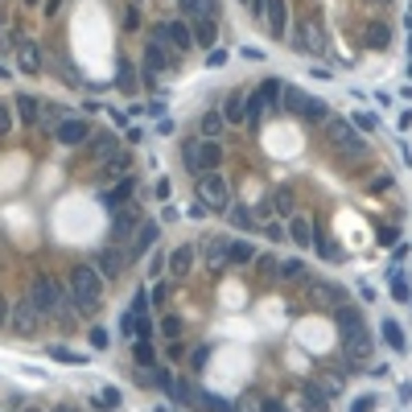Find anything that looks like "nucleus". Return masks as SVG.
I'll return each instance as SVG.
<instances>
[{
	"mask_svg": "<svg viewBox=\"0 0 412 412\" xmlns=\"http://www.w3.org/2000/svg\"><path fill=\"white\" fill-rule=\"evenodd\" d=\"M70 305H74V314H99V305H103V277H99V268L95 264H74L70 268Z\"/></svg>",
	"mask_w": 412,
	"mask_h": 412,
	"instance_id": "nucleus-1",
	"label": "nucleus"
},
{
	"mask_svg": "<svg viewBox=\"0 0 412 412\" xmlns=\"http://www.w3.org/2000/svg\"><path fill=\"white\" fill-rule=\"evenodd\" d=\"M29 297H33V305H37L45 318H54V322H62V326L74 318L70 293H62V285H58V281H50V277H33V285H29Z\"/></svg>",
	"mask_w": 412,
	"mask_h": 412,
	"instance_id": "nucleus-2",
	"label": "nucleus"
},
{
	"mask_svg": "<svg viewBox=\"0 0 412 412\" xmlns=\"http://www.w3.org/2000/svg\"><path fill=\"white\" fill-rule=\"evenodd\" d=\"M198 202L206 206V210H215V215H227L231 210V186H227V177L215 169V173H198Z\"/></svg>",
	"mask_w": 412,
	"mask_h": 412,
	"instance_id": "nucleus-3",
	"label": "nucleus"
},
{
	"mask_svg": "<svg viewBox=\"0 0 412 412\" xmlns=\"http://www.w3.org/2000/svg\"><path fill=\"white\" fill-rule=\"evenodd\" d=\"M338 326H343L347 355H351V359H367V355H371V334H367L363 318H359L355 310H343V314H338Z\"/></svg>",
	"mask_w": 412,
	"mask_h": 412,
	"instance_id": "nucleus-4",
	"label": "nucleus"
},
{
	"mask_svg": "<svg viewBox=\"0 0 412 412\" xmlns=\"http://www.w3.org/2000/svg\"><path fill=\"white\" fill-rule=\"evenodd\" d=\"M326 136H330V144H334L338 153H347V157H363V153H367V144H363V136L355 132V124H347V120H338V116H326Z\"/></svg>",
	"mask_w": 412,
	"mask_h": 412,
	"instance_id": "nucleus-5",
	"label": "nucleus"
},
{
	"mask_svg": "<svg viewBox=\"0 0 412 412\" xmlns=\"http://www.w3.org/2000/svg\"><path fill=\"white\" fill-rule=\"evenodd\" d=\"M41 322H45V314L33 305V297H21V301H12V318H8L12 334H21V338H33V334L41 330Z\"/></svg>",
	"mask_w": 412,
	"mask_h": 412,
	"instance_id": "nucleus-6",
	"label": "nucleus"
},
{
	"mask_svg": "<svg viewBox=\"0 0 412 412\" xmlns=\"http://www.w3.org/2000/svg\"><path fill=\"white\" fill-rule=\"evenodd\" d=\"M140 223H144V219H140L132 206H120V210H116V223H111V239H116V248H128Z\"/></svg>",
	"mask_w": 412,
	"mask_h": 412,
	"instance_id": "nucleus-7",
	"label": "nucleus"
},
{
	"mask_svg": "<svg viewBox=\"0 0 412 412\" xmlns=\"http://www.w3.org/2000/svg\"><path fill=\"white\" fill-rule=\"evenodd\" d=\"M54 140L66 144V149L87 144V140H91V124H87V120H62V124L54 128Z\"/></svg>",
	"mask_w": 412,
	"mask_h": 412,
	"instance_id": "nucleus-8",
	"label": "nucleus"
},
{
	"mask_svg": "<svg viewBox=\"0 0 412 412\" xmlns=\"http://www.w3.org/2000/svg\"><path fill=\"white\" fill-rule=\"evenodd\" d=\"M157 235H161V223H153V219H144L140 227H136V235H132V243L124 248L128 252V260H140L153 243H157Z\"/></svg>",
	"mask_w": 412,
	"mask_h": 412,
	"instance_id": "nucleus-9",
	"label": "nucleus"
},
{
	"mask_svg": "<svg viewBox=\"0 0 412 412\" xmlns=\"http://www.w3.org/2000/svg\"><path fill=\"white\" fill-rule=\"evenodd\" d=\"M17 70L21 74H41V45L33 37H21V45H17Z\"/></svg>",
	"mask_w": 412,
	"mask_h": 412,
	"instance_id": "nucleus-10",
	"label": "nucleus"
},
{
	"mask_svg": "<svg viewBox=\"0 0 412 412\" xmlns=\"http://www.w3.org/2000/svg\"><path fill=\"white\" fill-rule=\"evenodd\" d=\"M124 264H128V252H120V248H103V252L95 256V268H99L103 281H116V277L124 272Z\"/></svg>",
	"mask_w": 412,
	"mask_h": 412,
	"instance_id": "nucleus-11",
	"label": "nucleus"
},
{
	"mask_svg": "<svg viewBox=\"0 0 412 412\" xmlns=\"http://www.w3.org/2000/svg\"><path fill=\"white\" fill-rule=\"evenodd\" d=\"M169 66H173L169 45L165 41H149V50H144V74H165Z\"/></svg>",
	"mask_w": 412,
	"mask_h": 412,
	"instance_id": "nucleus-12",
	"label": "nucleus"
},
{
	"mask_svg": "<svg viewBox=\"0 0 412 412\" xmlns=\"http://www.w3.org/2000/svg\"><path fill=\"white\" fill-rule=\"evenodd\" d=\"M227 264H231V239H227V235L206 239V268H210V272H223Z\"/></svg>",
	"mask_w": 412,
	"mask_h": 412,
	"instance_id": "nucleus-13",
	"label": "nucleus"
},
{
	"mask_svg": "<svg viewBox=\"0 0 412 412\" xmlns=\"http://www.w3.org/2000/svg\"><path fill=\"white\" fill-rule=\"evenodd\" d=\"M264 21H268L272 37H285L289 33V4L285 0H264Z\"/></svg>",
	"mask_w": 412,
	"mask_h": 412,
	"instance_id": "nucleus-14",
	"label": "nucleus"
},
{
	"mask_svg": "<svg viewBox=\"0 0 412 412\" xmlns=\"http://www.w3.org/2000/svg\"><path fill=\"white\" fill-rule=\"evenodd\" d=\"M285 231H289V239H293L297 248H314V243H318V231H314V223H310V219H301V215H293V219L285 223Z\"/></svg>",
	"mask_w": 412,
	"mask_h": 412,
	"instance_id": "nucleus-15",
	"label": "nucleus"
},
{
	"mask_svg": "<svg viewBox=\"0 0 412 412\" xmlns=\"http://www.w3.org/2000/svg\"><path fill=\"white\" fill-rule=\"evenodd\" d=\"M116 153H120V136H116V132H99V136H91V157H95L99 165H107Z\"/></svg>",
	"mask_w": 412,
	"mask_h": 412,
	"instance_id": "nucleus-16",
	"label": "nucleus"
},
{
	"mask_svg": "<svg viewBox=\"0 0 412 412\" xmlns=\"http://www.w3.org/2000/svg\"><path fill=\"white\" fill-rule=\"evenodd\" d=\"M194 256H198V248H194V243H182L177 252H169V272H173V277H186V272L194 268Z\"/></svg>",
	"mask_w": 412,
	"mask_h": 412,
	"instance_id": "nucleus-17",
	"label": "nucleus"
},
{
	"mask_svg": "<svg viewBox=\"0 0 412 412\" xmlns=\"http://www.w3.org/2000/svg\"><path fill=\"white\" fill-rule=\"evenodd\" d=\"M190 21H219V0H182Z\"/></svg>",
	"mask_w": 412,
	"mask_h": 412,
	"instance_id": "nucleus-18",
	"label": "nucleus"
},
{
	"mask_svg": "<svg viewBox=\"0 0 412 412\" xmlns=\"http://www.w3.org/2000/svg\"><path fill=\"white\" fill-rule=\"evenodd\" d=\"M182 161H186V169L198 177L202 173V136H190V140H182Z\"/></svg>",
	"mask_w": 412,
	"mask_h": 412,
	"instance_id": "nucleus-19",
	"label": "nucleus"
},
{
	"mask_svg": "<svg viewBox=\"0 0 412 412\" xmlns=\"http://www.w3.org/2000/svg\"><path fill=\"white\" fill-rule=\"evenodd\" d=\"M165 37H169V50H190V45H194V29L182 25V21L165 25Z\"/></svg>",
	"mask_w": 412,
	"mask_h": 412,
	"instance_id": "nucleus-20",
	"label": "nucleus"
},
{
	"mask_svg": "<svg viewBox=\"0 0 412 412\" xmlns=\"http://www.w3.org/2000/svg\"><path fill=\"white\" fill-rule=\"evenodd\" d=\"M223 120H227V124H243V120H248V95H243V91H231V99H227V107H223Z\"/></svg>",
	"mask_w": 412,
	"mask_h": 412,
	"instance_id": "nucleus-21",
	"label": "nucleus"
},
{
	"mask_svg": "<svg viewBox=\"0 0 412 412\" xmlns=\"http://www.w3.org/2000/svg\"><path fill=\"white\" fill-rule=\"evenodd\" d=\"M190 29H194V45H206V50H215V37H219V21H194Z\"/></svg>",
	"mask_w": 412,
	"mask_h": 412,
	"instance_id": "nucleus-22",
	"label": "nucleus"
},
{
	"mask_svg": "<svg viewBox=\"0 0 412 412\" xmlns=\"http://www.w3.org/2000/svg\"><path fill=\"white\" fill-rule=\"evenodd\" d=\"M297 50H301V54H318V50H322L318 25H301V29H297Z\"/></svg>",
	"mask_w": 412,
	"mask_h": 412,
	"instance_id": "nucleus-23",
	"label": "nucleus"
},
{
	"mask_svg": "<svg viewBox=\"0 0 412 412\" xmlns=\"http://www.w3.org/2000/svg\"><path fill=\"white\" fill-rule=\"evenodd\" d=\"M12 107H17V116H21L25 124H37V116H41V103H37L33 95H17V103H12Z\"/></svg>",
	"mask_w": 412,
	"mask_h": 412,
	"instance_id": "nucleus-24",
	"label": "nucleus"
},
{
	"mask_svg": "<svg viewBox=\"0 0 412 412\" xmlns=\"http://www.w3.org/2000/svg\"><path fill=\"white\" fill-rule=\"evenodd\" d=\"M281 103H285V107H289L293 116H305V103H310V95H305V91H297V87H285Z\"/></svg>",
	"mask_w": 412,
	"mask_h": 412,
	"instance_id": "nucleus-25",
	"label": "nucleus"
},
{
	"mask_svg": "<svg viewBox=\"0 0 412 412\" xmlns=\"http://www.w3.org/2000/svg\"><path fill=\"white\" fill-rule=\"evenodd\" d=\"M198 128H202V136H206V140H219V132L227 128V120H223V111H206Z\"/></svg>",
	"mask_w": 412,
	"mask_h": 412,
	"instance_id": "nucleus-26",
	"label": "nucleus"
},
{
	"mask_svg": "<svg viewBox=\"0 0 412 412\" xmlns=\"http://www.w3.org/2000/svg\"><path fill=\"white\" fill-rule=\"evenodd\" d=\"M219 161H223V149H219L215 140H206V136H202V173H215V169H219Z\"/></svg>",
	"mask_w": 412,
	"mask_h": 412,
	"instance_id": "nucleus-27",
	"label": "nucleus"
},
{
	"mask_svg": "<svg viewBox=\"0 0 412 412\" xmlns=\"http://www.w3.org/2000/svg\"><path fill=\"white\" fill-rule=\"evenodd\" d=\"M132 186H136L132 177H120V186H116V190H111L103 202H107V206H116V210H120V206H128V198H132Z\"/></svg>",
	"mask_w": 412,
	"mask_h": 412,
	"instance_id": "nucleus-28",
	"label": "nucleus"
},
{
	"mask_svg": "<svg viewBox=\"0 0 412 412\" xmlns=\"http://www.w3.org/2000/svg\"><path fill=\"white\" fill-rule=\"evenodd\" d=\"M62 120H66L62 103H41V116H37V124H41V128H58Z\"/></svg>",
	"mask_w": 412,
	"mask_h": 412,
	"instance_id": "nucleus-29",
	"label": "nucleus"
},
{
	"mask_svg": "<svg viewBox=\"0 0 412 412\" xmlns=\"http://www.w3.org/2000/svg\"><path fill=\"white\" fill-rule=\"evenodd\" d=\"M384 338H388V347L392 351H409V338H404V330H400V322H384Z\"/></svg>",
	"mask_w": 412,
	"mask_h": 412,
	"instance_id": "nucleus-30",
	"label": "nucleus"
},
{
	"mask_svg": "<svg viewBox=\"0 0 412 412\" xmlns=\"http://www.w3.org/2000/svg\"><path fill=\"white\" fill-rule=\"evenodd\" d=\"M128 165H132V161H128V153H116V157L103 165V177H132V173H128Z\"/></svg>",
	"mask_w": 412,
	"mask_h": 412,
	"instance_id": "nucleus-31",
	"label": "nucleus"
},
{
	"mask_svg": "<svg viewBox=\"0 0 412 412\" xmlns=\"http://www.w3.org/2000/svg\"><path fill=\"white\" fill-rule=\"evenodd\" d=\"M310 297H318L326 305H343V289H334V285H310Z\"/></svg>",
	"mask_w": 412,
	"mask_h": 412,
	"instance_id": "nucleus-32",
	"label": "nucleus"
},
{
	"mask_svg": "<svg viewBox=\"0 0 412 412\" xmlns=\"http://www.w3.org/2000/svg\"><path fill=\"white\" fill-rule=\"evenodd\" d=\"M116 87H120V91H128V95L136 91V70H132V62H128V58H120V78H116Z\"/></svg>",
	"mask_w": 412,
	"mask_h": 412,
	"instance_id": "nucleus-33",
	"label": "nucleus"
},
{
	"mask_svg": "<svg viewBox=\"0 0 412 412\" xmlns=\"http://www.w3.org/2000/svg\"><path fill=\"white\" fill-rule=\"evenodd\" d=\"M252 260H256V248L243 239H231V264H252Z\"/></svg>",
	"mask_w": 412,
	"mask_h": 412,
	"instance_id": "nucleus-34",
	"label": "nucleus"
},
{
	"mask_svg": "<svg viewBox=\"0 0 412 412\" xmlns=\"http://www.w3.org/2000/svg\"><path fill=\"white\" fill-rule=\"evenodd\" d=\"M227 219H231V227H239V231H252V223H256V219H252V210H243V206H231V210H227Z\"/></svg>",
	"mask_w": 412,
	"mask_h": 412,
	"instance_id": "nucleus-35",
	"label": "nucleus"
},
{
	"mask_svg": "<svg viewBox=\"0 0 412 412\" xmlns=\"http://www.w3.org/2000/svg\"><path fill=\"white\" fill-rule=\"evenodd\" d=\"M132 355H136V363H140V367H153V363H157V351H153V343H144V338L132 347Z\"/></svg>",
	"mask_w": 412,
	"mask_h": 412,
	"instance_id": "nucleus-36",
	"label": "nucleus"
},
{
	"mask_svg": "<svg viewBox=\"0 0 412 412\" xmlns=\"http://www.w3.org/2000/svg\"><path fill=\"white\" fill-rule=\"evenodd\" d=\"M124 404V396H120V388H103L99 396H95V409H120Z\"/></svg>",
	"mask_w": 412,
	"mask_h": 412,
	"instance_id": "nucleus-37",
	"label": "nucleus"
},
{
	"mask_svg": "<svg viewBox=\"0 0 412 412\" xmlns=\"http://www.w3.org/2000/svg\"><path fill=\"white\" fill-rule=\"evenodd\" d=\"M256 95H260V99H264V103H281V95H285V87H281V83H277V78H268V83H264V87H260V91H256Z\"/></svg>",
	"mask_w": 412,
	"mask_h": 412,
	"instance_id": "nucleus-38",
	"label": "nucleus"
},
{
	"mask_svg": "<svg viewBox=\"0 0 412 412\" xmlns=\"http://www.w3.org/2000/svg\"><path fill=\"white\" fill-rule=\"evenodd\" d=\"M272 210H281V215L293 219V194H289V190H277V194H272Z\"/></svg>",
	"mask_w": 412,
	"mask_h": 412,
	"instance_id": "nucleus-39",
	"label": "nucleus"
},
{
	"mask_svg": "<svg viewBox=\"0 0 412 412\" xmlns=\"http://www.w3.org/2000/svg\"><path fill=\"white\" fill-rule=\"evenodd\" d=\"M264 107H268V103H264L260 95H248V124H256V120L264 116Z\"/></svg>",
	"mask_w": 412,
	"mask_h": 412,
	"instance_id": "nucleus-40",
	"label": "nucleus"
},
{
	"mask_svg": "<svg viewBox=\"0 0 412 412\" xmlns=\"http://www.w3.org/2000/svg\"><path fill=\"white\" fill-rule=\"evenodd\" d=\"M305 120H326V99H314V95H310V103H305Z\"/></svg>",
	"mask_w": 412,
	"mask_h": 412,
	"instance_id": "nucleus-41",
	"label": "nucleus"
},
{
	"mask_svg": "<svg viewBox=\"0 0 412 412\" xmlns=\"http://www.w3.org/2000/svg\"><path fill=\"white\" fill-rule=\"evenodd\" d=\"M301 272H305L301 260H285V264H281V277H285V281H301Z\"/></svg>",
	"mask_w": 412,
	"mask_h": 412,
	"instance_id": "nucleus-42",
	"label": "nucleus"
},
{
	"mask_svg": "<svg viewBox=\"0 0 412 412\" xmlns=\"http://www.w3.org/2000/svg\"><path fill=\"white\" fill-rule=\"evenodd\" d=\"M50 359H58V363H83V355H74L66 347H50Z\"/></svg>",
	"mask_w": 412,
	"mask_h": 412,
	"instance_id": "nucleus-43",
	"label": "nucleus"
},
{
	"mask_svg": "<svg viewBox=\"0 0 412 412\" xmlns=\"http://www.w3.org/2000/svg\"><path fill=\"white\" fill-rule=\"evenodd\" d=\"M367 37H371V41H367L371 50H384V45H388V29H384V25H380V29H371Z\"/></svg>",
	"mask_w": 412,
	"mask_h": 412,
	"instance_id": "nucleus-44",
	"label": "nucleus"
},
{
	"mask_svg": "<svg viewBox=\"0 0 412 412\" xmlns=\"http://www.w3.org/2000/svg\"><path fill=\"white\" fill-rule=\"evenodd\" d=\"M392 293H396V301H409V285H404L400 272H392Z\"/></svg>",
	"mask_w": 412,
	"mask_h": 412,
	"instance_id": "nucleus-45",
	"label": "nucleus"
},
{
	"mask_svg": "<svg viewBox=\"0 0 412 412\" xmlns=\"http://www.w3.org/2000/svg\"><path fill=\"white\" fill-rule=\"evenodd\" d=\"M87 338H91V347H95V351H107V347H111V338H107V330H91Z\"/></svg>",
	"mask_w": 412,
	"mask_h": 412,
	"instance_id": "nucleus-46",
	"label": "nucleus"
},
{
	"mask_svg": "<svg viewBox=\"0 0 412 412\" xmlns=\"http://www.w3.org/2000/svg\"><path fill=\"white\" fill-rule=\"evenodd\" d=\"M161 330H165L169 338H177V334H182V318H165V322H161Z\"/></svg>",
	"mask_w": 412,
	"mask_h": 412,
	"instance_id": "nucleus-47",
	"label": "nucleus"
},
{
	"mask_svg": "<svg viewBox=\"0 0 412 412\" xmlns=\"http://www.w3.org/2000/svg\"><path fill=\"white\" fill-rule=\"evenodd\" d=\"M8 128H12V107H8V103H0V136H4Z\"/></svg>",
	"mask_w": 412,
	"mask_h": 412,
	"instance_id": "nucleus-48",
	"label": "nucleus"
},
{
	"mask_svg": "<svg viewBox=\"0 0 412 412\" xmlns=\"http://www.w3.org/2000/svg\"><path fill=\"white\" fill-rule=\"evenodd\" d=\"M355 128H363V132H371V128H376V116H367V111H363V116H355Z\"/></svg>",
	"mask_w": 412,
	"mask_h": 412,
	"instance_id": "nucleus-49",
	"label": "nucleus"
},
{
	"mask_svg": "<svg viewBox=\"0 0 412 412\" xmlns=\"http://www.w3.org/2000/svg\"><path fill=\"white\" fill-rule=\"evenodd\" d=\"M260 272H264V277H277V260H272V256H260Z\"/></svg>",
	"mask_w": 412,
	"mask_h": 412,
	"instance_id": "nucleus-50",
	"label": "nucleus"
},
{
	"mask_svg": "<svg viewBox=\"0 0 412 412\" xmlns=\"http://www.w3.org/2000/svg\"><path fill=\"white\" fill-rule=\"evenodd\" d=\"M136 25H140V12H136V8H128V12H124V29H136Z\"/></svg>",
	"mask_w": 412,
	"mask_h": 412,
	"instance_id": "nucleus-51",
	"label": "nucleus"
},
{
	"mask_svg": "<svg viewBox=\"0 0 412 412\" xmlns=\"http://www.w3.org/2000/svg\"><path fill=\"white\" fill-rule=\"evenodd\" d=\"M380 243L392 248V243H396V227H384V231H380Z\"/></svg>",
	"mask_w": 412,
	"mask_h": 412,
	"instance_id": "nucleus-52",
	"label": "nucleus"
},
{
	"mask_svg": "<svg viewBox=\"0 0 412 412\" xmlns=\"http://www.w3.org/2000/svg\"><path fill=\"white\" fill-rule=\"evenodd\" d=\"M41 12H45V17H58V12H62V0H45Z\"/></svg>",
	"mask_w": 412,
	"mask_h": 412,
	"instance_id": "nucleus-53",
	"label": "nucleus"
},
{
	"mask_svg": "<svg viewBox=\"0 0 412 412\" xmlns=\"http://www.w3.org/2000/svg\"><path fill=\"white\" fill-rule=\"evenodd\" d=\"M8 318H12V301L0 297V326H8Z\"/></svg>",
	"mask_w": 412,
	"mask_h": 412,
	"instance_id": "nucleus-54",
	"label": "nucleus"
},
{
	"mask_svg": "<svg viewBox=\"0 0 412 412\" xmlns=\"http://www.w3.org/2000/svg\"><path fill=\"white\" fill-rule=\"evenodd\" d=\"M318 248H322V256H326V260H338V256H343V252H338L334 243H318Z\"/></svg>",
	"mask_w": 412,
	"mask_h": 412,
	"instance_id": "nucleus-55",
	"label": "nucleus"
},
{
	"mask_svg": "<svg viewBox=\"0 0 412 412\" xmlns=\"http://www.w3.org/2000/svg\"><path fill=\"white\" fill-rule=\"evenodd\" d=\"M206 62H210V66H223V62H227V54H223V50H210V58H206Z\"/></svg>",
	"mask_w": 412,
	"mask_h": 412,
	"instance_id": "nucleus-56",
	"label": "nucleus"
},
{
	"mask_svg": "<svg viewBox=\"0 0 412 412\" xmlns=\"http://www.w3.org/2000/svg\"><path fill=\"white\" fill-rule=\"evenodd\" d=\"M144 111H149V116H157V120H165V103H149Z\"/></svg>",
	"mask_w": 412,
	"mask_h": 412,
	"instance_id": "nucleus-57",
	"label": "nucleus"
},
{
	"mask_svg": "<svg viewBox=\"0 0 412 412\" xmlns=\"http://www.w3.org/2000/svg\"><path fill=\"white\" fill-rule=\"evenodd\" d=\"M243 4H248V8H252L256 17H264V0H243Z\"/></svg>",
	"mask_w": 412,
	"mask_h": 412,
	"instance_id": "nucleus-58",
	"label": "nucleus"
},
{
	"mask_svg": "<svg viewBox=\"0 0 412 412\" xmlns=\"http://www.w3.org/2000/svg\"><path fill=\"white\" fill-rule=\"evenodd\" d=\"M260 412H285V409H281L277 400H264V409H260Z\"/></svg>",
	"mask_w": 412,
	"mask_h": 412,
	"instance_id": "nucleus-59",
	"label": "nucleus"
},
{
	"mask_svg": "<svg viewBox=\"0 0 412 412\" xmlns=\"http://www.w3.org/2000/svg\"><path fill=\"white\" fill-rule=\"evenodd\" d=\"M21 412H41V409H21Z\"/></svg>",
	"mask_w": 412,
	"mask_h": 412,
	"instance_id": "nucleus-60",
	"label": "nucleus"
},
{
	"mask_svg": "<svg viewBox=\"0 0 412 412\" xmlns=\"http://www.w3.org/2000/svg\"><path fill=\"white\" fill-rule=\"evenodd\" d=\"M136 4H140V0H136Z\"/></svg>",
	"mask_w": 412,
	"mask_h": 412,
	"instance_id": "nucleus-61",
	"label": "nucleus"
},
{
	"mask_svg": "<svg viewBox=\"0 0 412 412\" xmlns=\"http://www.w3.org/2000/svg\"><path fill=\"white\" fill-rule=\"evenodd\" d=\"M371 4H376V0H371Z\"/></svg>",
	"mask_w": 412,
	"mask_h": 412,
	"instance_id": "nucleus-62",
	"label": "nucleus"
}]
</instances>
